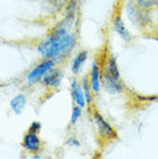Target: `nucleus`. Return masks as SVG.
I'll return each instance as SVG.
<instances>
[{"mask_svg":"<svg viewBox=\"0 0 158 159\" xmlns=\"http://www.w3.org/2000/svg\"><path fill=\"white\" fill-rule=\"evenodd\" d=\"M75 14H67L66 17L49 32L37 45V51L44 59H55L67 56L75 48L76 35L72 32Z\"/></svg>","mask_w":158,"mask_h":159,"instance_id":"f257e3e1","label":"nucleus"},{"mask_svg":"<svg viewBox=\"0 0 158 159\" xmlns=\"http://www.w3.org/2000/svg\"><path fill=\"white\" fill-rule=\"evenodd\" d=\"M91 116H92V120L96 125V129L98 133L99 139L103 141L104 143L106 142H112L114 139H118V133L114 128L111 126L110 123L107 122L105 118H104L97 110H92L90 108Z\"/></svg>","mask_w":158,"mask_h":159,"instance_id":"f03ea898","label":"nucleus"},{"mask_svg":"<svg viewBox=\"0 0 158 159\" xmlns=\"http://www.w3.org/2000/svg\"><path fill=\"white\" fill-rule=\"evenodd\" d=\"M57 65L55 59H44L37 64L35 67L32 68L27 75V83L29 85H35V84L42 82V80L45 77L50 70H52Z\"/></svg>","mask_w":158,"mask_h":159,"instance_id":"7ed1b4c3","label":"nucleus"},{"mask_svg":"<svg viewBox=\"0 0 158 159\" xmlns=\"http://www.w3.org/2000/svg\"><path fill=\"white\" fill-rule=\"evenodd\" d=\"M43 141L40 139V135L37 133H32L29 130L23 135V139L21 142V147L27 152L32 153V155L40 153L43 149Z\"/></svg>","mask_w":158,"mask_h":159,"instance_id":"20e7f679","label":"nucleus"},{"mask_svg":"<svg viewBox=\"0 0 158 159\" xmlns=\"http://www.w3.org/2000/svg\"><path fill=\"white\" fill-rule=\"evenodd\" d=\"M102 88L109 95H118L123 91V84L120 79L102 73Z\"/></svg>","mask_w":158,"mask_h":159,"instance_id":"39448f33","label":"nucleus"},{"mask_svg":"<svg viewBox=\"0 0 158 159\" xmlns=\"http://www.w3.org/2000/svg\"><path fill=\"white\" fill-rule=\"evenodd\" d=\"M89 82L91 89L95 95H98L102 89V66L97 60H94L91 64V69L89 73Z\"/></svg>","mask_w":158,"mask_h":159,"instance_id":"423d86ee","label":"nucleus"},{"mask_svg":"<svg viewBox=\"0 0 158 159\" xmlns=\"http://www.w3.org/2000/svg\"><path fill=\"white\" fill-rule=\"evenodd\" d=\"M63 70L60 68L54 67L45 75V77L42 80V83H43L44 87L48 88V89H57L63 82Z\"/></svg>","mask_w":158,"mask_h":159,"instance_id":"0eeeda50","label":"nucleus"},{"mask_svg":"<svg viewBox=\"0 0 158 159\" xmlns=\"http://www.w3.org/2000/svg\"><path fill=\"white\" fill-rule=\"evenodd\" d=\"M71 95L72 99L74 102V104L79 105L80 107H87V100H86V96L83 92L82 84L80 83L77 79H73L71 83Z\"/></svg>","mask_w":158,"mask_h":159,"instance_id":"6e6552de","label":"nucleus"},{"mask_svg":"<svg viewBox=\"0 0 158 159\" xmlns=\"http://www.w3.org/2000/svg\"><path fill=\"white\" fill-rule=\"evenodd\" d=\"M112 24H113V30L120 36L121 39H123L125 42L131 40L132 35H131V32H129V30L127 29L125 22H123V16H121V12H120V11H118V12L114 14Z\"/></svg>","mask_w":158,"mask_h":159,"instance_id":"1a4fd4ad","label":"nucleus"},{"mask_svg":"<svg viewBox=\"0 0 158 159\" xmlns=\"http://www.w3.org/2000/svg\"><path fill=\"white\" fill-rule=\"evenodd\" d=\"M102 73L107 74L112 77H115V79H120L118 64H117V60L112 53H109L106 58L104 59V64L102 66Z\"/></svg>","mask_w":158,"mask_h":159,"instance_id":"9d476101","label":"nucleus"},{"mask_svg":"<svg viewBox=\"0 0 158 159\" xmlns=\"http://www.w3.org/2000/svg\"><path fill=\"white\" fill-rule=\"evenodd\" d=\"M88 56H89V52L87 50H82L80 51L75 56L73 62H72V73L74 75H79L80 73L82 72V68L84 66V64L87 62Z\"/></svg>","mask_w":158,"mask_h":159,"instance_id":"9b49d317","label":"nucleus"},{"mask_svg":"<svg viewBox=\"0 0 158 159\" xmlns=\"http://www.w3.org/2000/svg\"><path fill=\"white\" fill-rule=\"evenodd\" d=\"M26 104H27V97H26V95L19 93L15 97H13L9 105H11L12 111L19 116V114H21L23 112L24 107H26Z\"/></svg>","mask_w":158,"mask_h":159,"instance_id":"f8f14e48","label":"nucleus"},{"mask_svg":"<svg viewBox=\"0 0 158 159\" xmlns=\"http://www.w3.org/2000/svg\"><path fill=\"white\" fill-rule=\"evenodd\" d=\"M82 88H83V92H84V96H86V100H87V106L90 108H92V103H94V91H92V89H91V85H90V82H89V76H86V77H83L82 79Z\"/></svg>","mask_w":158,"mask_h":159,"instance_id":"ddd939ff","label":"nucleus"},{"mask_svg":"<svg viewBox=\"0 0 158 159\" xmlns=\"http://www.w3.org/2000/svg\"><path fill=\"white\" fill-rule=\"evenodd\" d=\"M134 2L143 9H150L158 6V0H134Z\"/></svg>","mask_w":158,"mask_h":159,"instance_id":"4468645a","label":"nucleus"},{"mask_svg":"<svg viewBox=\"0 0 158 159\" xmlns=\"http://www.w3.org/2000/svg\"><path fill=\"white\" fill-rule=\"evenodd\" d=\"M82 107H80L79 105H76L74 104V106H73V111H72V116H71V125L72 126H74L77 121H79L80 116H82Z\"/></svg>","mask_w":158,"mask_h":159,"instance_id":"2eb2a0df","label":"nucleus"},{"mask_svg":"<svg viewBox=\"0 0 158 159\" xmlns=\"http://www.w3.org/2000/svg\"><path fill=\"white\" fill-rule=\"evenodd\" d=\"M40 129H42V123H40V121H34V122H31V125L29 126V129H28V130L40 134Z\"/></svg>","mask_w":158,"mask_h":159,"instance_id":"dca6fc26","label":"nucleus"},{"mask_svg":"<svg viewBox=\"0 0 158 159\" xmlns=\"http://www.w3.org/2000/svg\"><path fill=\"white\" fill-rule=\"evenodd\" d=\"M66 144H67V145H69V147H76V148L81 147V142H80L76 137H74V136L68 137V139L66 141Z\"/></svg>","mask_w":158,"mask_h":159,"instance_id":"f3484780","label":"nucleus"}]
</instances>
